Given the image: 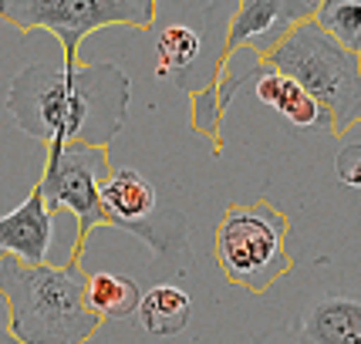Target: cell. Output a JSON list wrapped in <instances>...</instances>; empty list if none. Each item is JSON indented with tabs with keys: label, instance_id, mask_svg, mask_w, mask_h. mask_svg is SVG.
Wrapping results in <instances>:
<instances>
[{
	"label": "cell",
	"instance_id": "cell-2",
	"mask_svg": "<svg viewBox=\"0 0 361 344\" xmlns=\"http://www.w3.org/2000/svg\"><path fill=\"white\" fill-rule=\"evenodd\" d=\"M88 274L81 264L24 266L0 257V297L7 328L20 344H85L98 331V317L85 300Z\"/></svg>",
	"mask_w": 361,
	"mask_h": 344
},
{
	"label": "cell",
	"instance_id": "cell-6",
	"mask_svg": "<svg viewBox=\"0 0 361 344\" xmlns=\"http://www.w3.org/2000/svg\"><path fill=\"white\" fill-rule=\"evenodd\" d=\"M109 149H92V145H47L44 149V169L34 189L54 213H71L78 226V253H85L88 236L105 226L102 186L109 183Z\"/></svg>",
	"mask_w": 361,
	"mask_h": 344
},
{
	"label": "cell",
	"instance_id": "cell-14",
	"mask_svg": "<svg viewBox=\"0 0 361 344\" xmlns=\"http://www.w3.org/2000/svg\"><path fill=\"white\" fill-rule=\"evenodd\" d=\"M156 58H159V75L162 78L186 75L203 58V34L196 27H189V24H169L156 37Z\"/></svg>",
	"mask_w": 361,
	"mask_h": 344
},
{
	"label": "cell",
	"instance_id": "cell-15",
	"mask_svg": "<svg viewBox=\"0 0 361 344\" xmlns=\"http://www.w3.org/2000/svg\"><path fill=\"white\" fill-rule=\"evenodd\" d=\"M314 24L348 54L361 58V0H321L314 11Z\"/></svg>",
	"mask_w": 361,
	"mask_h": 344
},
{
	"label": "cell",
	"instance_id": "cell-12",
	"mask_svg": "<svg viewBox=\"0 0 361 344\" xmlns=\"http://www.w3.org/2000/svg\"><path fill=\"white\" fill-rule=\"evenodd\" d=\"M311 344H361V304L351 297H324L304 317Z\"/></svg>",
	"mask_w": 361,
	"mask_h": 344
},
{
	"label": "cell",
	"instance_id": "cell-11",
	"mask_svg": "<svg viewBox=\"0 0 361 344\" xmlns=\"http://www.w3.org/2000/svg\"><path fill=\"white\" fill-rule=\"evenodd\" d=\"M192 317V297L176 283H156L142 294L135 321L152 338H173L189 324Z\"/></svg>",
	"mask_w": 361,
	"mask_h": 344
},
{
	"label": "cell",
	"instance_id": "cell-8",
	"mask_svg": "<svg viewBox=\"0 0 361 344\" xmlns=\"http://www.w3.org/2000/svg\"><path fill=\"white\" fill-rule=\"evenodd\" d=\"M314 11V0H243L236 4L230 31L223 37L220 64L236 51H253L257 58H267L298 24L311 20Z\"/></svg>",
	"mask_w": 361,
	"mask_h": 344
},
{
	"label": "cell",
	"instance_id": "cell-3",
	"mask_svg": "<svg viewBox=\"0 0 361 344\" xmlns=\"http://www.w3.org/2000/svg\"><path fill=\"white\" fill-rule=\"evenodd\" d=\"M264 64L294 78L328 111L334 135H345L361 122V58L331 41L314 24V17L298 24L264 58Z\"/></svg>",
	"mask_w": 361,
	"mask_h": 344
},
{
	"label": "cell",
	"instance_id": "cell-5",
	"mask_svg": "<svg viewBox=\"0 0 361 344\" xmlns=\"http://www.w3.org/2000/svg\"><path fill=\"white\" fill-rule=\"evenodd\" d=\"M0 20L17 31H51L64 47V64H78V44L98 27H152L156 0H0Z\"/></svg>",
	"mask_w": 361,
	"mask_h": 344
},
{
	"label": "cell",
	"instance_id": "cell-13",
	"mask_svg": "<svg viewBox=\"0 0 361 344\" xmlns=\"http://www.w3.org/2000/svg\"><path fill=\"white\" fill-rule=\"evenodd\" d=\"M85 300H88V311L98 321H128L135 317L142 304V290L139 283L126 277V274H115V270H94L88 274V287H85Z\"/></svg>",
	"mask_w": 361,
	"mask_h": 344
},
{
	"label": "cell",
	"instance_id": "cell-7",
	"mask_svg": "<svg viewBox=\"0 0 361 344\" xmlns=\"http://www.w3.org/2000/svg\"><path fill=\"white\" fill-rule=\"evenodd\" d=\"M102 213L105 226L139 236L159 257L186 250V219L173 209H159L156 186L139 169H111L102 186Z\"/></svg>",
	"mask_w": 361,
	"mask_h": 344
},
{
	"label": "cell",
	"instance_id": "cell-10",
	"mask_svg": "<svg viewBox=\"0 0 361 344\" xmlns=\"http://www.w3.org/2000/svg\"><path fill=\"white\" fill-rule=\"evenodd\" d=\"M253 94L270 105L281 118H287L294 128H321V132H331V118L328 111L317 105L311 94L300 88L294 78H287L274 68H260V75L253 78Z\"/></svg>",
	"mask_w": 361,
	"mask_h": 344
},
{
	"label": "cell",
	"instance_id": "cell-1",
	"mask_svg": "<svg viewBox=\"0 0 361 344\" xmlns=\"http://www.w3.org/2000/svg\"><path fill=\"white\" fill-rule=\"evenodd\" d=\"M132 81L118 64H27L7 88V111L47 145L109 149L122 132Z\"/></svg>",
	"mask_w": 361,
	"mask_h": 344
},
{
	"label": "cell",
	"instance_id": "cell-9",
	"mask_svg": "<svg viewBox=\"0 0 361 344\" xmlns=\"http://www.w3.org/2000/svg\"><path fill=\"white\" fill-rule=\"evenodd\" d=\"M58 213L31 189L27 199L0 216V257L24 266H61L58 257Z\"/></svg>",
	"mask_w": 361,
	"mask_h": 344
},
{
	"label": "cell",
	"instance_id": "cell-16",
	"mask_svg": "<svg viewBox=\"0 0 361 344\" xmlns=\"http://www.w3.org/2000/svg\"><path fill=\"white\" fill-rule=\"evenodd\" d=\"M334 176L351 189H361V142H348L334 156Z\"/></svg>",
	"mask_w": 361,
	"mask_h": 344
},
{
	"label": "cell",
	"instance_id": "cell-17",
	"mask_svg": "<svg viewBox=\"0 0 361 344\" xmlns=\"http://www.w3.org/2000/svg\"><path fill=\"white\" fill-rule=\"evenodd\" d=\"M0 344H20L7 328V304H4V297H0Z\"/></svg>",
	"mask_w": 361,
	"mask_h": 344
},
{
	"label": "cell",
	"instance_id": "cell-4",
	"mask_svg": "<svg viewBox=\"0 0 361 344\" xmlns=\"http://www.w3.org/2000/svg\"><path fill=\"white\" fill-rule=\"evenodd\" d=\"M216 264L236 287L264 294L290 270L287 219L267 203L230 206L216 223Z\"/></svg>",
	"mask_w": 361,
	"mask_h": 344
}]
</instances>
